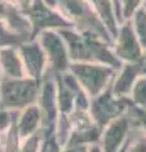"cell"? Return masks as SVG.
Instances as JSON below:
<instances>
[]
</instances>
